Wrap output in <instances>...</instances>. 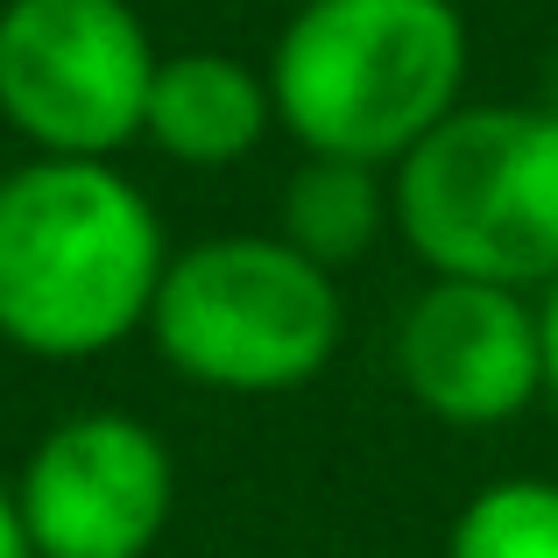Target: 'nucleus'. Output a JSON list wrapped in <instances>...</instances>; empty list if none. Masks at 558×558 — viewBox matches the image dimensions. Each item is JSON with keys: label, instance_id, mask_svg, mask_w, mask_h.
<instances>
[{"label": "nucleus", "instance_id": "0eeeda50", "mask_svg": "<svg viewBox=\"0 0 558 558\" xmlns=\"http://www.w3.org/2000/svg\"><path fill=\"white\" fill-rule=\"evenodd\" d=\"M396 375L438 424L488 432L531 410L545 389V340L537 304L502 283H438L417 290V304L396 326Z\"/></svg>", "mask_w": 558, "mask_h": 558}, {"label": "nucleus", "instance_id": "20e7f679", "mask_svg": "<svg viewBox=\"0 0 558 558\" xmlns=\"http://www.w3.org/2000/svg\"><path fill=\"white\" fill-rule=\"evenodd\" d=\"M347 304L332 269L304 262L283 233H227L170 255L149 304V340L184 381L227 396L304 389L332 361Z\"/></svg>", "mask_w": 558, "mask_h": 558}, {"label": "nucleus", "instance_id": "9b49d317", "mask_svg": "<svg viewBox=\"0 0 558 558\" xmlns=\"http://www.w3.org/2000/svg\"><path fill=\"white\" fill-rule=\"evenodd\" d=\"M537 340H545V396L558 403V283L545 290V304H537Z\"/></svg>", "mask_w": 558, "mask_h": 558}, {"label": "nucleus", "instance_id": "ddd939ff", "mask_svg": "<svg viewBox=\"0 0 558 558\" xmlns=\"http://www.w3.org/2000/svg\"><path fill=\"white\" fill-rule=\"evenodd\" d=\"M545 107L558 113V57H551V78H545Z\"/></svg>", "mask_w": 558, "mask_h": 558}, {"label": "nucleus", "instance_id": "7ed1b4c3", "mask_svg": "<svg viewBox=\"0 0 558 558\" xmlns=\"http://www.w3.org/2000/svg\"><path fill=\"white\" fill-rule=\"evenodd\" d=\"M396 227L432 276L551 290L558 283V113L460 107L396 170Z\"/></svg>", "mask_w": 558, "mask_h": 558}, {"label": "nucleus", "instance_id": "9d476101", "mask_svg": "<svg viewBox=\"0 0 558 558\" xmlns=\"http://www.w3.org/2000/svg\"><path fill=\"white\" fill-rule=\"evenodd\" d=\"M446 558H558V481H488L460 509Z\"/></svg>", "mask_w": 558, "mask_h": 558}, {"label": "nucleus", "instance_id": "39448f33", "mask_svg": "<svg viewBox=\"0 0 558 558\" xmlns=\"http://www.w3.org/2000/svg\"><path fill=\"white\" fill-rule=\"evenodd\" d=\"M156 64L128 0H0V113L43 156L113 163L149 121Z\"/></svg>", "mask_w": 558, "mask_h": 558}, {"label": "nucleus", "instance_id": "423d86ee", "mask_svg": "<svg viewBox=\"0 0 558 558\" xmlns=\"http://www.w3.org/2000/svg\"><path fill=\"white\" fill-rule=\"evenodd\" d=\"M14 509L36 558H149L178 517V466L156 424L78 410L36 438Z\"/></svg>", "mask_w": 558, "mask_h": 558}, {"label": "nucleus", "instance_id": "f03ea898", "mask_svg": "<svg viewBox=\"0 0 558 558\" xmlns=\"http://www.w3.org/2000/svg\"><path fill=\"white\" fill-rule=\"evenodd\" d=\"M466 22L452 0H304L269 50L276 121L304 156L403 163L460 113Z\"/></svg>", "mask_w": 558, "mask_h": 558}, {"label": "nucleus", "instance_id": "f257e3e1", "mask_svg": "<svg viewBox=\"0 0 558 558\" xmlns=\"http://www.w3.org/2000/svg\"><path fill=\"white\" fill-rule=\"evenodd\" d=\"M170 247L149 191L113 163H36L0 178V340L28 361H99L149 326Z\"/></svg>", "mask_w": 558, "mask_h": 558}, {"label": "nucleus", "instance_id": "f8f14e48", "mask_svg": "<svg viewBox=\"0 0 558 558\" xmlns=\"http://www.w3.org/2000/svg\"><path fill=\"white\" fill-rule=\"evenodd\" d=\"M0 558H36L28 551V531H22V509H14L8 488H0Z\"/></svg>", "mask_w": 558, "mask_h": 558}, {"label": "nucleus", "instance_id": "6e6552de", "mask_svg": "<svg viewBox=\"0 0 558 558\" xmlns=\"http://www.w3.org/2000/svg\"><path fill=\"white\" fill-rule=\"evenodd\" d=\"M269 121H276L269 78H255L247 64H233L219 50H184L156 64L142 135L191 170H227L241 156H255Z\"/></svg>", "mask_w": 558, "mask_h": 558}, {"label": "nucleus", "instance_id": "1a4fd4ad", "mask_svg": "<svg viewBox=\"0 0 558 558\" xmlns=\"http://www.w3.org/2000/svg\"><path fill=\"white\" fill-rule=\"evenodd\" d=\"M396 191L381 184L375 163H347V156H304L290 170L283 198H276V227L318 269H340V262L368 255L375 233L389 227Z\"/></svg>", "mask_w": 558, "mask_h": 558}]
</instances>
